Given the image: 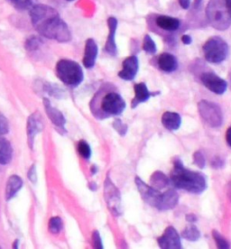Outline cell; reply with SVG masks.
<instances>
[{"label":"cell","instance_id":"28","mask_svg":"<svg viewBox=\"0 0 231 249\" xmlns=\"http://www.w3.org/2000/svg\"><path fill=\"white\" fill-rule=\"evenodd\" d=\"M213 237L216 242V246L219 249H229L231 248V245L229 243V241L223 237L219 231H213Z\"/></svg>","mask_w":231,"mask_h":249},{"label":"cell","instance_id":"20","mask_svg":"<svg viewBox=\"0 0 231 249\" xmlns=\"http://www.w3.org/2000/svg\"><path fill=\"white\" fill-rule=\"evenodd\" d=\"M162 124L167 130H178L181 124V116L178 113L166 111L162 114Z\"/></svg>","mask_w":231,"mask_h":249},{"label":"cell","instance_id":"23","mask_svg":"<svg viewBox=\"0 0 231 249\" xmlns=\"http://www.w3.org/2000/svg\"><path fill=\"white\" fill-rule=\"evenodd\" d=\"M170 184V179L161 171H156L150 177V185L158 191L166 188Z\"/></svg>","mask_w":231,"mask_h":249},{"label":"cell","instance_id":"40","mask_svg":"<svg viewBox=\"0 0 231 249\" xmlns=\"http://www.w3.org/2000/svg\"><path fill=\"white\" fill-rule=\"evenodd\" d=\"M226 141L231 147V126H230L226 132Z\"/></svg>","mask_w":231,"mask_h":249},{"label":"cell","instance_id":"37","mask_svg":"<svg viewBox=\"0 0 231 249\" xmlns=\"http://www.w3.org/2000/svg\"><path fill=\"white\" fill-rule=\"evenodd\" d=\"M181 42H182V44H185V45H190L193 43V38L189 35H183L181 36Z\"/></svg>","mask_w":231,"mask_h":249},{"label":"cell","instance_id":"36","mask_svg":"<svg viewBox=\"0 0 231 249\" xmlns=\"http://www.w3.org/2000/svg\"><path fill=\"white\" fill-rule=\"evenodd\" d=\"M212 165H213V167H214V168H220V167H222L224 165V162L219 157H216L214 159V161H213V162H212Z\"/></svg>","mask_w":231,"mask_h":249},{"label":"cell","instance_id":"1","mask_svg":"<svg viewBox=\"0 0 231 249\" xmlns=\"http://www.w3.org/2000/svg\"><path fill=\"white\" fill-rule=\"evenodd\" d=\"M29 14L32 25L41 36L59 43H68L71 40L69 26L53 7L36 4L29 10Z\"/></svg>","mask_w":231,"mask_h":249},{"label":"cell","instance_id":"18","mask_svg":"<svg viewBox=\"0 0 231 249\" xmlns=\"http://www.w3.org/2000/svg\"><path fill=\"white\" fill-rule=\"evenodd\" d=\"M157 64L159 69L166 72L171 73L178 68V61L175 55L169 53H163L157 58Z\"/></svg>","mask_w":231,"mask_h":249},{"label":"cell","instance_id":"2","mask_svg":"<svg viewBox=\"0 0 231 249\" xmlns=\"http://www.w3.org/2000/svg\"><path fill=\"white\" fill-rule=\"evenodd\" d=\"M170 177V180L176 189L193 194H200L208 187L206 176L199 172L185 168L179 158H176L174 161V168Z\"/></svg>","mask_w":231,"mask_h":249},{"label":"cell","instance_id":"13","mask_svg":"<svg viewBox=\"0 0 231 249\" xmlns=\"http://www.w3.org/2000/svg\"><path fill=\"white\" fill-rule=\"evenodd\" d=\"M119 22L116 18L110 17L107 19L108 26V36L107 39L106 44L104 46V51L110 56H116L118 53V47L116 44V32L118 28Z\"/></svg>","mask_w":231,"mask_h":249},{"label":"cell","instance_id":"17","mask_svg":"<svg viewBox=\"0 0 231 249\" xmlns=\"http://www.w3.org/2000/svg\"><path fill=\"white\" fill-rule=\"evenodd\" d=\"M134 90H135V98L132 100L131 103L133 108L137 107L140 103L146 102L151 97L160 94V92H156V93L150 92L144 82H140L136 84L134 87Z\"/></svg>","mask_w":231,"mask_h":249},{"label":"cell","instance_id":"14","mask_svg":"<svg viewBox=\"0 0 231 249\" xmlns=\"http://www.w3.org/2000/svg\"><path fill=\"white\" fill-rule=\"evenodd\" d=\"M139 69L138 58L136 55L127 57L122 63V70L119 72V77L124 81H132L138 74Z\"/></svg>","mask_w":231,"mask_h":249},{"label":"cell","instance_id":"29","mask_svg":"<svg viewBox=\"0 0 231 249\" xmlns=\"http://www.w3.org/2000/svg\"><path fill=\"white\" fill-rule=\"evenodd\" d=\"M78 152L81 155V157L84 158V159H89V157L91 156L90 146L84 140H81L78 143Z\"/></svg>","mask_w":231,"mask_h":249},{"label":"cell","instance_id":"33","mask_svg":"<svg viewBox=\"0 0 231 249\" xmlns=\"http://www.w3.org/2000/svg\"><path fill=\"white\" fill-rule=\"evenodd\" d=\"M113 126L115 127V129L118 131L119 134H120L121 136H125V134L126 133V131H127V125L124 124V123H122L121 120L117 119V120L114 122Z\"/></svg>","mask_w":231,"mask_h":249},{"label":"cell","instance_id":"31","mask_svg":"<svg viewBox=\"0 0 231 249\" xmlns=\"http://www.w3.org/2000/svg\"><path fill=\"white\" fill-rule=\"evenodd\" d=\"M194 164H196L200 169H203L206 165V160L205 157L203 156L202 153H200V151L195 152L193 156Z\"/></svg>","mask_w":231,"mask_h":249},{"label":"cell","instance_id":"16","mask_svg":"<svg viewBox=\"0 0 231 249\" xmlns=\"http://www.w3.org/2000/svg\"><path fill=\"white\" fill-rule=\"evenodd\" d=\"M99 53V48L96 42L93 39L89 38L85 43V49H84V56H83V65L87 69L93 68L96 60Z\"/></svg>","mask_w":231,"mask_h":249},{"label":"cell","instance_id":"24","mask_svg":"<svg viewBox=\"0 0 231 249\" xmlns=\"http://www.w3.org/2000/svg\"><path fill=\"white\" fill-rule=\"evenodd\" d=\"M181 236L188 241L195 242L200 239V232L195 225H188L187 227L181 232Z\"/></svg>","mask_w":231,"mask_h":249},{"label":"cell","instance_id":"7","mask_svg":"<svg viewBox=\"0 0 231 249\" xmlns=\"http://www.w3.org/2000/svg\"><path fill=\"white\" fill-rule=\"evenodd\" d=\"M198 111L200 118L208 125L213 128H219L223 123V112L221 107L208 100H200L198 103Z\"/></svg>","mask_w":231,"mask_h":249},{"label":"cell","instance_id":"34","mask_svg":"<svg viewBox=\"0 0 231 249\" xmlns=\"http://www.w3.org/2000/svg\"><path fill=\"white\" fill-rule=\"evenodd\" d=\"M92 242H93L95 249H103L102 240H101L99 231H94L93 234H92Z\"/></svg>","mask_w":231,"mask_h":249},{"label":"cell","instance_id":"38","mask_svg":"<svg viewBox=\"0 0 231 249\" xmlns=\"http://www.w3.org/2000/svg\"><path fill=\"white\" fill-rule=\"evenodd\" d=\"M185 219H186V221L190 222V223H194V222H196L198 220V218H197V216L195 214H187L185 216Z\"/></svg>","mask_w":231,"mask_h":249},{"label":"cell","instance_id":"42","mask_svg":"<svg viewBox=\"0 0 231 249\" xmlns=\"http://www.w3.org/2000/svg\"><path fill=\"white\" fill-rule=\"evenodd\" d=\"M229 79H230V84H231V71H230V73H229Z\"/></svg>","mask_w":231,"mask_h":249},{"label":"cell","instance_id":"44","mask_svg":"<svg viewBox=\"0 0 231 249\" xmlns=\"http://www.w3.org/2000/svg\"><path fill=\"white\" fill-rule=\"evenodd\" d=\"M65 1H67V2H72V1H74V0H65Z\"/></svg>","mask_w":231,"mask_h":249},{"label":"cell","instance_id":"32","mask_svg":"<svg viewBox=\"0 0 231 249\" xmlns=\"http://www.w3.org/2000/svg\"><path fill=\"white\" fill-rule=\"evenodd\" d=\"M9 131V124L7 119L0 114V137L5 136Z\"/></svg>","mask_w":231,"mask_h":249},{"label":"cell","instance_id":"39","mask_svg":"<svg viewBox=\"0 0 231 249\" xmlns=\"http://www.w3.org/2000/svg\"><path fill=\"white\" fill-rule=\"evenodd\" d=\"M178 2L183 9H188L191 6V0H178Z\"/></svg>","mask_w":231,"mask_h":249},{"label":"cell","instance_id":"11","mask_svg":"<svg viewBox=\"0 0 231 249\" xmlns=\"http://www.w3.org/2000/svg\"><path fill=\"white\" fill-rule=\"evenodd\" d=\"M158 246L162 249H181V236L174 227L170 226L165 229L161 237L157 239Z\"/></svg>","mask_w":231,"mask_h":249},{"label":"cell","instance_id":"21","mask_svg":"<svg viewBox=\"0 0 231 249\" xmlns=\"http://www.w3.org/2000/svg\"><path fill=\"white\" fill-rule=\"evenodd\" d=\"M23 186V181L18 175H12L9 177L6 188V200L13 199Z\"/></svg>","mask_w":231,"mask_h":249},{"label":"cell","instance_id":"12","mask_svg":"<svg viewBox=\"0 0 231 249\" xmlns=\"http://www.w3.org/2000/svg\"><path fill=\"white\" fill-rule=\"evenodd\" d=\"M44 119L40 115V113L35 112L28 118L26 124V133H27V140L29 146L33 148L35 138L36 135L44 129Z\"/></svg>","mask_w":231,"mask_h":249},{"label":"cell","instance_id":"30","mask_svg":"<svg viewBox=\"0 0 231 249\" xmlns=\"http://www.w3.org/2000/svg\"><path fill=\"white\" fill-rule=\"evenodd\" d=\"M42 44V40L37 36H31L26 40L25 44V48L29 52L37 50Z\"/></svg>","mask_w":231,"mask_h":249},{"label":"cell","instance_id":"26","mask_svg":"<svg viewBox=\"0 0 231 249\" xmlns=\"http://www.w3.org/2000/svg\"><path fill=\"white\" fill-rule=\"evenodd\" d=\"M143 50L148 54H155L157 52L156 43L149 35L144 36V41H143Z\"/></svg>","mask_w":231,"mask_h":249},{"label":"cell","instance_id":"3","mask_svg":"<svg viewBox=\"0 0 231 249\" xmlns=\"http://www.w3.org/2000/svg\"><path fill=\"white\" fill-rule=\"evenodd\" d=\"M136 184L144 202L158 211L165 212L172 210L179 202V194L173 189L164 193H160V191L144 183L139 177L136 178Z\"/></svg>","mask_w":231,"mask_h":249},{"label":"cell","instance_id":"15","mask_svg":"<svg viewBox=\"0 0 231 249\" xmlns=\"http://www.w3.org/2000/svg\"><path fill=\"white\" fill-rule=\"evenodd\" d=\"M44 110L52 121V123L56 125L59 129L65 130L66 119L64 118L63 113L61 112L59 109L55 108L54 107L52 106L50 100L48 99H44Z\"/></svg>","mask_w":231,"mask_h":249},{"label":"cell","instance_id":"10","mask_svg":"<svg viewBox=\"0 0 231 249\" xmlns=\"http://www.w3.org/2000/svg\"><path fill=\"white\" fill-rule=\"evenodd\" d=\"M200 81L209 90L217 95H222L228 89V82L213 71L203 72L200 76Z\"/></svg>","mask_w":231,"mask_h":249},{"label":"cell","instance_id":"35","mask_svg":"<svg viewBox=\"0 0 231 249\" xmlns=\"http://www.w3.org/2000/svg\"><path fill=\"white\" fill-rule=\"evenodd\" d=\"M28 179L29 181L33 182V183H36L37 181V173H36V165H32L31 168L29 169V172H28Z\"/></svg>","mask_w":231,"mask_h":249},{"label":"cell","instance_id":"4","mask_svg":"<svg viewBox=\"0 0 231 249\" xmlns=\"http://www.w3.org/2000/svg\"><path fill=\"white\" fill-rule=\"evenodd\" d=\"M208 23L214 29L225 31L231 25V13L226 0H210L206 6Z\"/></svg>","mask_w":231,"mask_h":249},{"label":"cell","instance_id":"41","mask_svg":"<svg viewBox=\"0 0 231 249\" xmlns=\"http://www.w3.org/2000/svg\"><path fill=\"white\" fill-rule=\"evenodd\" d=\"M226 4H227V6H228L230 12L231 13V0H226Z\"/></svg>","mask_w":231,"mask_h":249},{"label":"cell","instance_id":"22","mask_svg":"<svg viewBox=\"0 0 231 249\" xmlns=\"http://www.w3.org/2000/svg\"><path fill=\"white\" fill-rule=\"evenodd\" d=\"M13 148L11 143L5 138H0V164L6 165L11 162Z\"/></svg>","mask_w":231,"mask_h":249},{"label":"cell","instance_id":"19","mask_svg":"<svg viewBox=\"0 0 231 249\" xmlns=\"http://www.w3.org/2000/svg\"><path fill=\"white\" fill-rule=\"evenodd\" d=\"M156 25L164 31L175 32L179 29L181 22L178 18L160 15L156 18Z\"/></svg>","mask_w":231,"mask_h":249},{"label":"cell","instance_id":"6","mask_svg":"<svg viewBox=\"0 0 231 249\" xmlns=\"http://www.w3.org/2000/svg\"><path fill=\"white\" fill-rule=\"evenodd\" d=\"M202 52L207 62L219 64L224 62L229 56L230 47L223 38L213 36L209 38L202 46Z\"/></svg>","mask_w":231,"mask_h":249},{"label":"cell","instance_id":"43","mask_svg":"<svg viewBox=\"0 0 231 249\" xmlns=\"http://www.w3.org/2000/svg\"><path fill=\"white\" fill-rule=\"evenodd\" d=\"M18 240H16V242H15V246H14V248H15V249H17V248H18Z\"/></svg>","mask_w":231,"mask_h":249},{"label":"cell","instance_id":"27","mask_svg":"<svg viewBox=\"0 0 231 249\" xmlns=\"http://www.w3.org/2000/svg\"><path fill=\"white\" fill-rule=\"evenodd\" d=\"M48 229L52 234H58L63 230V220L59 217H53L49 220Z\"/></svg>","mask_w":231,"mask_h":249},{"label":"cell","instance_id":"9","mask_svg":"<svg viewBox=\"0 0 231 249\" xmlns=\"http://www.w3.org/2000/svg\"><path fill=\"white\" fill-rule=\"evenodd\" d=\"M104 198L106 199L107 205L108 207L109 211L112 212L115 216H120L122 213L120 193L108 177L105 181Z\"/></svg>","mask_w":231,"mask_h":249},{"label":"cell","instance_id":"25","mask_svg":"<svg viewBox=\"0 0 231 249\" xmlns=\"http://www.w3.org/2000/svg\"><path fill=\"white\" fill-rule=\"evenodd\" d=\"M36 0H8L14 7L21 11L30 10L36 5Z\"/></svg>","mask_w":231,"mask_h":249},{"label":"cell","instance_id":"8","mask_svg":"<svg viewBox=\"0 0 231 249\" xmlns=\"http://www.w3.org/2000/svg\"><path fill=\"white\" fill-rule=\"evenodd\" d=\"M100 107L102 112L107 116H119L125 110V100L119 93L108 92L101 100Z\"/></svg>","mask_w":231,"mask_h":249},{"label":"cell","instance_id":"5","mask_svg":"<svg viewBox=\"0 0 231 249\" xmlns=\"http://www.w3.org/2000/svg\"><path fill=\"white\" fill-rule=\"evenodd\" d=\"M55 71L60 81L70 87L79 86L84 79V73L81 65L71 60H60L57 62Z\"/></svg>","mask_w":231,"mask_h":249}]
</instances>
